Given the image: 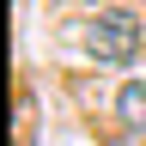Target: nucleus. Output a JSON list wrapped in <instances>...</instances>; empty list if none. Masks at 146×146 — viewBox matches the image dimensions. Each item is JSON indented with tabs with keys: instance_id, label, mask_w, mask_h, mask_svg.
Returning a JSON list of instances; mask_svg holds the SVG:
<instances>
[{
	"instance_id": "f257e3e1",
	"label": "nucleus",
	"mask_w": 146,
	"mask_h": 146,
	"mask_svg": "<svg viewBox=\"0 0 146 146\" xmlns=\"http://www.w3.org/2000/svg\"><path fill=\"white\" fill-rule=\"evenodd\" d=\"M85 49L98 61H134L140 55V18L134 12H91L85 18Z\"/></svg>"
},
{
	"instance_id": "f03ea898",
	"label": "nucleus",
	"mask_w": 146,
	"mask_h": 146,
	"mask_svg": "<svg viewBox=\"0 0 146 146\" xmlns=\"http://www.w3.org/2000/svg\"><path fill=\"white\" fill-rule=\"evenodd\" d=\"M116 122L128 128V134L146 128V79H128V85L116 91Z\"/></svg>"
}]
</instances>
